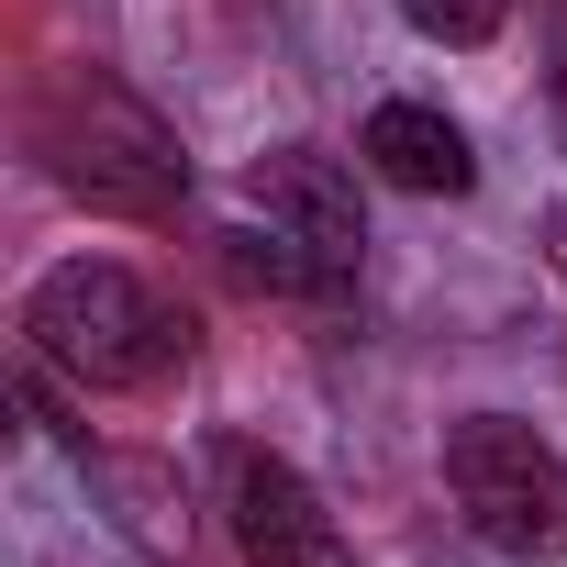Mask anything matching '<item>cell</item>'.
Instances as JSON below:
<instances>
[{"label": "cell", "mask_w": 567, "mask_h": 567, "mask_svg": "<svg viewBox=\"0 0 567 567\" xmlns=\"http://www.w3.org/2000/svg\"><path fill=\"white\" fill-rule=\"evenodd\" d=\"M23 145H34V167H45L68 200H90V212H112V223H167V212L189 200V145L167 134V112H156L134 79L90 68V56H68V68L34 79Z\"/></svg>", "instance_id": "1"}, {"label": "cell", "mask_w": 567, "mask_h": 567, "mask_svg": "<svg viewBox=\"0 0 567 567\" xmlns=\"http://www.w3.org/2000/svg\"><path fill=\"white\" fill-rule=\"evenodd\" d=\"M23 346L79 379V390H167L189 357H200V323L145 290V278L123 256H68L34 278V301H23Z\"/></svg>", "instance_id": "2"}, {"label": "cell", "mask_w": 567, "mask_h": 567, "mask_svg": "<svg viewBox=\"0 0 567 567\" xmlns=\"http://www.w3.org/2000/svg\"><path fill=\"white\" fill-rule=\"evenodd\" d=\"M445 489H456V512H467L478 545H501L523 567L567 556V456L534 423H512V412L445 423Z\"/></svg>", "instance_id": "3"}, {"label": "cell", "mask_w": 567, "mask_h": 567, "mask_svg": "<svg viewBox=\"0 0 567 567\" xmlns=\"http://www.w3.org/2000/svg\"><path fill=\"white\" fill-rule=\"evenodd\" d=\"M223 501H234V545L245 567H357L334 512L312 501V478L290 456H267V445H234L223 456Z\"/></svg>", "instance_id": "4"}, {"label": "cell", "mask_w": 567, "mask_h": 567, "mask_svg": "<svg viewBox=\"0 0 567 567\" xmlns=\"http://www.w3.org/2000/svg\"><path fill=\"white\" fill-rule=\"evenodd\" d=\"M245 200H256L278 234H301L312 256H334V267L357 278V256H368V212H357L346 156H323V145H278V156L245 167Z\"/></svg>", "instance_id": "5"}, {"label": "cell", "mask_w": 567, "mask_h": 567, "mask_svg": "<svg viewBox=\"0 0 567 567\" xmlns=\"http://www.w3.org/2000/svg\"><path fill=\"white\" fill-rule=\"evenodd\" d=\"M357 156H368L390 189H423V200H467V189H478V156H467V134H456L434 101H379Z\"/></svg>", "instance_id": "6"}, {"label": "cell", "mask_w": 567, "mask_h": 567, "mask_svg": "<svg viewBox=\"0 0 567 567\" xmlns=\"http://www.w3.org/2000/svg\"><path fill=\"white\" fill-rule=\"evenodd\" d=\"M223 267L245 278V290H267V301H334V290H346V267L312 256L301 234H278V223H267V234L234 223V234H223Z\"/></svg>", "instance_id": "7"}, {"label": "cell", "mask_w": 567, "mask_h": 567, "mask_svg": "<svg viewBox=\"0 0 567 567\" xmlns=\"http://www.w3.org/2000/svg\"><path fill=\"white\" fill-rule=\"evenodd\" d=\"M90 467L123 489V523H134L145 556H189V512L167 523V467H134V456H90Z\"/></svg>", "instance_id": "8"}, {"label": "cell", "mask_w": 567, "mask_h": 567, "mask_svg": "<svg viewBox=\"0 0 567 567\" xmlns=\"http://www.w3.org/2000/svg\"><path fill=\"white\" fill-rule=\"evenodd\" d=\"M401 23H412L423 45H456V56H467V45H489V34L512 23V0H401Z\"/></svg>", "instance_id": "9"}, {"label": "cell", "mask_w": 567, "mask_h": 567, "mask_svg": "<svg viewBox=\"0 0 567 567\" xmlns=\"http://www.w3.org/2000/svg\"><path fill=\"white\" fill-rule=\"evenodd\" d=\"M545 267H556V290H567V212H545Z\"/></svg>", "instance_id": "10"}, {"label": "cell", "mask_w": 567, "mask_h": 567, "mask_svg": "<svg viewBox=\"0 0 567 567\" xmlns=\"http://www.w3.org/2000/svg\"><path fill=\"white\" fill-rule=\"evenodd\" d=\"M556 101H567V45H556Z\"/></svg>", "instance_id": "11"}]
</instances>
